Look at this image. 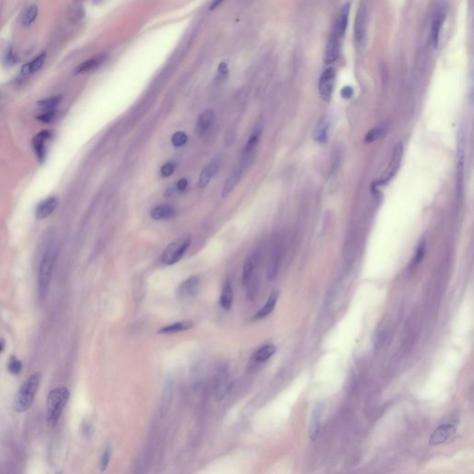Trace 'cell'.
<instances>
[{
	"label": "cell",
	"instance_id": "6da1fadb",
	"mask_svg": "<svg viewBox=\"0 0 474 474\" xmlns=\"http://www.w3.org/2000/svg\"><path fill=\"white\" fill-rule=\"evenodd\" d=\"M40 381V374L35 373L32 374L26 381L21 384L14 399L13 408L16 412H25L32 407Z\"/></svg>",
	"mask_w": 474,
	"mask_h": 474
},
{
	"label": "cell",
	"instance_id": "7a4b0ae2",
	"mask_svg": "<svg viewBox=\"0 0 474 474\" xmlns=\"http://www.w3.org/2000/svg\"><path fill=\"white\" fill-rule=\"evenodd\" d=\"M70 398V391L66 387L55 388L47 395V424L54 428L60 421L61 414Z\"/></svg>",
	"mask_w": 474,
	"mask_h": 474
},
{
	"label": "cell",
	"instance_id": "3957f363",
	"mask_svg": "<svg viewBox=\"0 0 474 474\" xmlns=\"http://www.w3.org/2000/svg\"><path fill=\"white\" fill-rule=\"evenodd\" d=\"M55 253L52 250H47L43 256L39 268L38 275V296L41 302L46 298L49 284L51 281V276L53 273L55 265Z\"/></svg>",
	"mask_w": 474,
	"mask_h": 474
},
{
	"label": "cell",
	"instance_id": "277c9868",
	"mask_svg": "<svg viewBox=\"0 0 474 474\" xmlns=\"http://www.w3.org/2000/svg\"><path fill=\"white\" fill-rule=\"evenodd\" d=\"M192 238L189 234H185L177 238L168 246L161 257V261L165 265H174L182 260L188 247H190Z\"/></svg>",
	"mask_w": 474,
	"mask_h": 474
},
{
	"label": "cell",
	"instance_id": "5b68a950",
	"mask_svg": "<svg viewBox=\"0 0 474 474\" xmlns=\"http://www.w3.org/2000/svg\"><path fill=\"white\" fill-rule=\"evenodd\" d=\"M403 157V146L401 143H397L394 146L391 159L389 161L387 169L385 172L381 175V179L378 181L377 185L381 186L387 184L389 181L391 180L394 177L395 174H397L399 168H400L401 161Z\"/></svg>",
	"mask_w": 474,
	"mask_h": 474
},
{
	"label": "cell",
	"instance_id": "8992f818",
	"mask_svg": "<svg viewBox=\"0 0 474 474\" xmlns=\"http://www.w3.org/2000/svg\"><path fill=\"white\" fill-rule=\"evenodd\" d=\"M335 82V71L334 68H328L321 75L319 81V92L322 100L329 102L332 98Z\"/></svg>",
	"mask_w": 474,
	"mask_h": 474
},
{
	"label": "cell",
	"instance_id": "52a82bcc",
	"mask_svg": "<svg viewBox=\"0 0 474 474\" xmlns=\"http://www.w3.org/2000/svg\"><path fill=\"white\" fill-rule=\"evenodd\" d=\"M457 428L454 424H442L439 427L434 430V433L431 435L429 444L431 446H438L441 444L446 443L456 434Z\"/></svg>",
	"mask_w": 474,
	"mask_h": 474
},
{
	"label": "cell",
	"instance_id": "ba28073f",
	"mask_svg": "<svg viewBox=\"0 0 474 474\" xmlns=\"http://www.w3.org/2000/svg\"><path fill=\"white\" fill-rule=\"evenodd\" d=\"M342 38L343 37H341L338 34H335L332 31L331 35L328 39L326 47H325V52H324L325 64H331L337 60L340 53V43Z\"/></svg>",
	"mask_w": 474,
	"mask_h": 474
},
{
	"label": "cell",
	"instance_id": "9c48e42d",
	"mask_svg": "<svg viewBox=\"0 0 474 474\" xmlns=\"http://www.w3.org/2000/svg\"><path fill=\"white\" fill-rule=\"evenodd\" d=\"M51 135H52L51 132L46 130L36 134L33 139V147L36 154V157L40 162H43L46 159V153H47L46 147H47V141L51 138Z\"/></svg>",
	"mask_w": 474,
	"mask_h": 474
},
{
	"label": "cell",
	"instance_id": "30bf717a",
	"mask_svg": "<svg viewBox=\"0 0 474 474\" xmlns=\"http://www.w3.org/2000/svg\"><path fill=\"white\" fill-rule=\"evenodd\" d=\"M261 135V129L258 128L256 129L254 132L249 136L248 140L247 142V145L244 149L243 156H242V167L245 168L248 164V161H250L253 158L255 149L258 146V143L260 141Z\"/></svg>",
	"mask_w": 474,
	"mask_h": 474
},
{
	"label": "cell",
	"instance_id": "8fae6325",
	"mask_svg": "<svg viewBox=\"0 0 474 474\" xmlns=\"http://www.w3.org/2000/svg\"><path fill=\"white\" fill-rule=\"evenodd\" d=\"M173 396H174V381L172 380V378H168L164 383L162 395H161V417H164L168 414L173 402Z\"/></svg>",
	"mask_w": 474,
	"mask_h": 474
},
{
	"label": "cell",
	"instance_id": "7c38bea8",
	"mask_svg": "<svg viewBox=\"0 0 474 474\" xmlns=\"http://www.w3.org/2000/svg\"><path fill=\"white\" fill-rule=\"evenodd\" d=\"M200 286V281L199 278L196 276L190 277L186 281H184L179 287H178V294L183 297H191L194 296L197 294L198 290Z\"/></svg>",
	"mask_w": 474,
	"mask_h": 474
},
{
	"label": "cell",
	"instance_id": "4fadbf2b",
	"mask_svg": "<svg viewBox=\"0 0 474 474\" xmlns=\"http://www.w3.org/2000/svg\"><path fill=\"white\" fill-rule=\"evenodd\" d=\"M323 414V405L319 404L314 408L311 423L309 427V437L311 440H316L320 435L321 428V420Z\"/></svg>",
	"mask_w": 474,
	"mask_h": 474
},
{
	"label": "cell",
	"instance_id": "5bb4252c",
	"mask_svg": "<svg viewBox=\"0 0 474 474\" xmlns=\"http://www.w3.org/2000/svg\"><path fill=\"white\" fill-rule=\"evenodd\" d=\"M349 11H350V4L346 3L343 7H341L339 14L337 16V19L335 20L334 28L332 30L334 33L340 35L341 37L344 36V34L346 33V30H347Z\"/></svg>",
	"mask_w": 474,
	"mask_h": 474
},
{
	"label": "cell",
	"instance_id": "9a60e30c",
	"mask_svg": "<svg viewBox=\"0 0 474 474\" xmlns=\"http://www.w3.org/2000/svg\"><path fill=\"white\" fill-rule=\"evenodd\" d=\"M58 206V199L55 196H49L45 200L42 201L36 208V217L40 220L46 219L53 213L54 210Z\"/></svg>",
	"mask_w": 474,
	"mask_h": 474
},
{
	"label": "cell",
	"instance_id": "2e32d148",
	"mask_svg": "<svg viewBox=\"0 0 474 474\" xmlns=\"http://www.w3.org/2000/svg\"><path fill=\"white\" fill-rule=\"evenodd\" d=\"M257 262H258V257L255 253L249 255L245 261L244 269H243V276H242L244 285H247L250 282L255 281L253 276H254L255 269L257 267Z\"/></svg>",
	"mask_w": 474,
	"mask_h": 474
},
{
	"label": "cell",
	"instance_id": "e0dca14e",
	"mask_svg": "<svg viewBox=\"0 0 474 474\" xmlns=\"http://www.w3.org/2000/svg\"><path fill=\"white\" fill-rule=\"evenodd\" d=\"M214 120V112L212 109H207L203 111L198 117L197 121H196V127L195 131L198 135H204L206 134L208 129L212 125V122Z\"/></svg>",
	"mask_w": 474,
	"mask_h": 474
},
{
	"label": "cell",
	"instance_id": "ac0fdd59",
	"mask_svg": "<svg viewBox=\"0 0 474 474\" xmlns=\"http://www.w3.org/2000/svg\"><path fill=\"white\" fill-rule=\"evenodd\" d=\"M219 169H220V164L218 161H216L209 163L207 166L204 168L201 172L199 180H198L199 188H205L207 187L210 180L213 178L214 175L218 173Z\"/></svg>",
	"mask_w": 474,
	"mask_h": 474
},
{
	"label": "cell",
	"instance_id": "d6986e66",
	"mask_svg": "<svg viewBox=\"0 0 474 474\" xmlns=\"http://www.w3.org/2000/svg\"><path fill=\"white\" fill-rule=\"evenodd\" d=\"M243 172H244V168L240 166V167L236 168L234 172L229 175V177L224 183V186L222 187V193H221L222 197L227 196L228 194L234 190V187H236V185L240 181L241 177L243 175Z\"/></svg>",
	"mask_w": 474,
	"mask_h": 474
},
{
	"label": "cell",
	"instance_id": "ffe728a7",
	"mask_svg": "<svg viewBox=\"0 0 474 474\" xmlns=\"http://www.w3.org/2000/svg\"><path fill=\"white\" fill-rule=\"evenodd\" d=\"M281 257H282L281 247H275L268 265L267 277L269 280H274L276 278L279 272V268H280Z\"/></svg>",
	"mask_w": 474,
	"mask_h": 474
},
{
	"label": "cell",
	"instance_id": "44dd1931",
	"mask_svg": "<svg viewBox=\"0 0 474 474\" xmlns=\"http://www.w3.org/2000/svg\"><path fill=\"white\" fill-rule=\"evenodd\" d=\"M446 18V13L444 11H438L434 16L432 24V42L434 48H437L440 40L441 29L443 22Z\"/></svg>",
	"mask_w": 474,
	"mask_h": 474
},
{
	"label": "cell",
	"instance_id": "7402d4cb",
	"mask_svg": "<svg viewBox=\"0 0 474 474\" xmlns=\"http://www.w3.org/2000/svg\"><path fill=\"white\" fill-rule=\"evenodd\" d=\"M193 327H194V322L192 321H178V322L161 328V330L158 331V333L160 334H177L180 332L187 331Z\"/></svg>",
	"mask_w": 474,
	"mask_h": 474
},
{
	"label": "cell",
	"instance_id": "603a6c76",
	"mask_svg": "<svg viewBox=\"0 0 474 474\" xmlns=\"http://www.w3.org/2000/svg\"><path fill=\"white\" fill-rule=\"evenodd\" d=\"M278 298H279V292H277V291L273 292L271 295L269 296V299L266 302V304L264 305V307H261V309L255 314L253 319L254 320H261V319H263V318L267 317L268 315L272 313L274 307L276 306Z\"/></svg>",
	"mask_w": 474,
	"mask_h": 474
},
{
	"label": "cell",
	"instance_id": "cb8c5ba5",
	"mask_svg": "<svg viewBox=\"0 0 474 474\" xmlns=\"http://www.w3.org/2000/svg\"><path fill=\"white\" fill-rule=\"evenodd\" d=\"M329 129H330V124L329 121L326 119H322L320 120L315 128L313 133V139L320 143V144H324L328 139V134H329Z\"/></svg>",
	"mask_w": 474,
	"mask_h": 474
},
{
	"label": "cell",
	"instance_id": "d4e9b609",
	"mask_svg": "<svg viewBox=\"0 0 474 474\" xmlns=\"http://www.w3.org/2000/svg\"><path fill=\"white\" fill-rule=\"evenodd\" d=\"M105 59H106V57L104 55H99L97 57H95L93 59L87 60L76 68L75 74H84V73H87V72H91L95 69H96L98 66H100Z\"/></svg>",
	"mask_w": 474,
	"mask_h": 474
},
{
	"label": "cell",
	"instance_id": "484cf974",
	"mask_svg": "<svg viewBox=\"0 0 474 474\" xmlns=\"http://www.w3.org/2000/svg\"><path fill=\"white\" fill-rule=\"evenodd\" d=\"M175 215V209L169 205H160L154 207L151 211V218L153 220H167L173 218Z\"/></svg>",
	"mask_w": 474,
	"mask_h": 474
},
{
	"label": "cell",
	"instance_id": "4316f807",
	"mask_svg": "<svg viewBox=\"0 0 474 474\" xmlns=\"http://www.w3.org/2000/svg\"><path fill=\"white\" fill-rule=\"evenodd\" d=\"M234 300V292L231 284L227 282L224 286L222 288L221 294L220 297V307H222L224 310H229Z\"/></svg>",
	"mask_w": 474,
	"mask_h": 474
},
{
	"label": "cell",
	"instance_id": "83f0119b",
	"mask_svg": "<svg viewBox=\"0 0 474 474\" xmlns=\"http://www.w3.org/2000/svg\"><path fill=\"white\" fill-rule=\"evenodd\" d=\"M276 352V347L272 344L261 347L254 354V361L257 362H265Z\"/></svg>",
	"mask_w": 474,
	"mask_h": 474
},
{
	"label": "cell",
	"instance_id": "f1b7e54d",
	"mask_svg": "<svg viewBox=\"0 0 474 474\" xmlns=\"http://www.w3.org/2000/svg\"><path fill=\"white\" fill-rule=\"evenodd\" d=\"M38 7L35 6V5H33L31 7H28L26 9V11L23 14V17H22V24L23 26L28 27L31 26L33 23L34 22V20H36L37 18V15H38Z\"/></svg>",
	"mask_w": 474,
	"mask_h": 474
},
{
	"label": "cell",
	"instance_id": "f546056e",
	"mask_svg": "<svg viewBox=\"0 0 474 474\" xmlns=\"http://www.w3.org/2000/svg\"><path fill=\"white\" fill-rule=\"evenodd\" d=\"M60 101H61V96H60V95H57V96L48 97V98H46V99H42V100L38 101L37 105H38V107H40L41 109H43L44 111H47V110H56V107H58V105L60 104Z\"/></svg>",
	"mask_w": 474,
	"mask_h": 474
},
{
	"label": "cell",
	"instance_id": "4dcf8cb0",
	"mask_svg": "<svg viewBox=\"0 0 474 474\" xmlns=\"http://www.w3.org/2000/svg\"><path fill=\"white\" fill-rule=\"evenodd\" d=\"M47 59V53L42 52L40 55H38L32 62H30V70H31V74H34L38 72L41 68L43 67L45 61Z\"/></svg>",
	"mask_w": 474,
	"mask_h": 474
},
{
	"label": "cell",
	"instance_id": "1f68e13d",
	"mask_svg": "<svg viewBox=\"0 0 474 474\" xmlns=\"http://www.w3.org/2000/svg\"><path fill=\"white\" fill-rule=\"evenodd\" d=\"M424 252H425V246H424V243L421 242V244L418 246L417 247V250H416V253H415L414 257L412 259V261L410 262V265L409 267L410 268H415L417 267L421 261L423 260V257H424Z\"/></svg>",
	"mask_w": 474,
	"mask_h": 474
},
{
	"label": "cell",
	"instance_id": "d6a6232c",
	"mask_svg": "<svg viewBox=\"0 0 474 474\" xmlns=\"http://www.w3.org/2000/svg\"><path fill=\"white\" fill-rule=\"evenodd\" d=\"M7 369H8V372L13 375H17V374H20L21 372V369H22V364H21V361L20 360H18L16 357H11L8 361V364H7Z\"/></svg>",
	"mask_w": 474,
	"mask_h": 474
},
{
	"label": "cell",
	"instance_id": "836d02e7",
	"mask_svg": "<svg viewBox=\"0 0 474 474\" xmlns=\"http://www.w3.org/2000/svg\"><path fill=\"white\" fill-rule=\"evenodd\" d=\"M383 133H384V127L378 126V127L374 128L368 133L365 137V140L367 143H373L374 141L379 139Z\"/></svg>",
	"mask_w": 474,
	"mask_h": 474
},
{
	"label": "cell",
	"instance_id": "e575fe53",
	"mask_svg": "<svg viewBox=\"0 0 474 474\" xmlns=\"http://www.w3.org/2000/svg\"><path fill=\"white\" fill-rule=\"evenodd\" d=\"M110 458H111V448L108 446L104 453L102 455V457L100 458V462H99V468H100L101 472H105L106 469H107V466H108V463L110 461Z\"/></svg>",
	"mask_w": 474,
	"mask_h": 474
},
{
	"label": "cell",
	"instance_id": "d590c367",
	"mask_svg": "<svg viewBox=\"0 0 474 474\" xmlns=\"http://www.w3.org/2000/svg\"><path fill=\"white\" fill-rule=\"evenodd\" d=\"M187 135L186 133L184 132H176L175 134L173 135L172 137V142H173V145L174 147H182L184 145H186V143L187 142Z\"/></svg>",
	"mask_w": 474,
	"mask_h": 474
},
{
	"label": "cell",
	"instance_id": "8d00e7d4",
	"mask_svg": "<svg viewBox=\"0 0 474 474\" xmlns=\"http://www.w3.org/2000/svg\"><path fill=\"white\" fill-rule=\"evenodd\" d=\"M4 63L7 67H11L16 63V59H15L13 53V48L11 46L7 47V50H6V53L4 56Z\"/></svg>",
	"mask_w": 474,
	"mask_h": 474
},
{
	"label": "cell",
	"instance_id": "74e56055",
	"mask_svg": "<svg viewBox=\"0 0 474 474\" xmlns=\"http://www.w3.org/2000/svg\"><path fill=\"white\" fill-rule=\"evenodd\" d=\"M55 117H56V110H47V111H43L42 113L39 114L37 116V120H40L42 122H45V123H49V122L53 121Z\"/></svg>",
	"mask_w": 474,
	"mask_h": 474
},
{
	"label": "cell",
	"instance_id": "f35d334b",
	"mask_svg": "<svg viewBox=\"0 0 474 474\" xmlns=\"http://www.w3.org/2000/svg\"><path fill=\"white\" fill-rule=\"evenodd\" d=\"M174 170H175V165L174 163L173 162H168L161 167V176L164 177V178L170 177L172 174H174Z\"/></svg>",
	"mask_w": 474,
	"mask_h": 474
},
{
	"label": "cell",
	"instance_id": "ab89813d",
	"mask_svg": "<svg viewBox=\"0 0 474 474\" xmlns=\"http://www.w3.org/2000/svg\"><path fill=\"white\" fill-rule=\"evenodd\" d=\"M353 88L351 87H345L342 90H341V95L345 98V99H349L352 95H353Z\"/></svg>",
	"mask_w": 474,
	"mask_h": 474
},
{
	"label": "cell",
	"instance_id": "60d3db41",
	"mask_svg": "<svg viewBox=\"0 0 474 474\" xmlns=\"http://www.w3.org/2000/svg\"><path fill=\"white\" fill-rule=\"evenodd\" d=\"M218 73L220 78H225L228 74V66L225 62H221L219 68H218Z\"/></svg>",
	"mask_w": 474,
	"mask_h": 474
},
{
	"label": "cell",
	"instance_id": "b9f144b4",
	"mask_svg": "<svg viewBox=\"0 0 474 474\" xmlns=\"http://www.w3.org/2000/svg\"><path fill=\"white\" fill-rule=\"evenodd\" d=\"M187 186H188V181L186 178L184 179H181V180L178 181L177 185H176V189L178 192H183L185 191L187 188Z\"/></svg>",
	"mask_w": 474,
	"mask_h": 474
},
{
	"label": "cell",
	"instance_id": "7bdbcfd3",
	"mask_svg": "<svg viewBox=\"0 0 474 474\" xmlns=\"http://www.w3.org/2000/svg\"><path fill=\"white\" fill-rule=\"evenodd\" d=\"M20 73H21V74H23V75H29V74H31L30 64L27 63L25 65H23L22 68H21V70H20Z\"/></svg>",
	"mask_w": 474,
	"mask_h": 474
},
{
	"label": "cell",
	"instance_id": "ee69618b",
	"mask_svg": "<svg viewBox=\"0 0 474 474\" xmlns=\"http://www.w3.org/2000/svg\"><path fill=\"white\" fill-rule=\"evenodd\" d=\"M223 2V0H212L210 6H209V9L210 10H213L216 7H219L220 4Z\"/></svg>",
	"mask_w": 474,
	"mask_h": 474
},
{
	"label": "cell",
	"instance_id": "f6af8a7d",
	"mask_svg": "<svg viewBox=\"0 0 474 474\" xmlns=\"http://www.w3.org/2000/svg\"><path fill=\"white\" fill-rule=\"evenodd\" d=\"M3 348H4V342L0 341V352L3 350Z\"/></svg>",
	"mask_w": 474,
	"mask_h": 474
}]
</instances>
